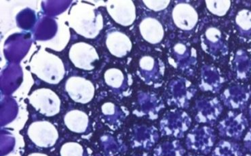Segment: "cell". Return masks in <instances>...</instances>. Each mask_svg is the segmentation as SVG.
<instances>
[{"mask_svg":"<svg viewBox=\"0 0 251 156\" xmlns=\"http://www.w3.org/2000/svg\"><path fill=\"white\" fill-rule=\"evenodd\" d=\"M69 24L77 34L93 39L103 28V18L93 5L79 1L71 8Z\"/></svg>","mask_w":251,"mask_h":156,"instance_id":"6da1fadb","label":"cell"},{"mask_svg":"<svg viewBox=\"0 0 251 156\" xmlns=\"http://www.w3.org/2000/svg\"><path fill=\"white\" fill-rule=\"evenodd\" d=\"M29 67L33 74L48 84H59L65 76V65L61 58L44 49L33 55Z\"/></svg>","mask_w":251,"mask_h":156,"instance_id":"7a4b0ae2","label":"cell"},{"mask_svg":"<svg viewBox=\"0 0 251 156\" xmlns=\"http://www.w3.org/2000/svg\"><path fill=\"white\" fill-rule=\"evenodd\" d=\"M196 93L197 88L192 81L183 76H176L170 81L166 88V102L169 106L178 109H188Z\"/></svg>","mask_w":251,"mask_h":156,"instance_id":"3957f363","label":"cell"},{"mask_svg":"<svg viewBox=\"0 0 251 156\" xmlns=\"http://www.w3.org/2000/svg\"><path fill=\"white\" fill-rule=\"evenodd\" d=\"M168 61L176 70L193 75L198 64L197 51L189 42L178 41L169 48Z\"/></svg>","mask_w":251,"mask_h":156,"instance_id":"277c9868","label":"cell"},{"mask_svg":"<svg viewBox=\"0 0 251 156\" xmlns=\"http://www.w3.org/2000/svg\"><path fill=\"white\" fill-rule=\"evenodd\" d=\"M192 122V118L186 111L181 109H171L160 120V132L162 136L182 139L190 129Z\"/></svg>","mask_w":251,"mask_h":156,"instance_id":"5b68a950","label":"cell"},{"mask_svg":"<svg viewBox=\"0 0 251 156\" xmlns=\"http://www.w3.org/2000/svg\"><path fill=\"white\" fill-rule=\"evenodd\" d=\"M216 140V132L213 128L196 125L187 133L185 146L188 150L207 155L212 152Z\"/></svg>","mask_w":251,"mask_h":156,"instance_id":"8992f818","label":"cell"},{"mask_svg":"<svg viewBox=\"0 0 251 156\" xmlns=\"http://www.w3.org/2000/svg\"><path fill=\"white\" fill-rule=\"evenodd\" d=\"M28 99L32 107L43 116H54L61 110V99L57 94L49 88H42L35 90Z\"/></svg>","mask_w":251,"mask_h":156,"instance_id":"52a82bcc","label":"cell"},{"mask_svg":"<svg viewBox=\"0 0 251 156\" xmlns=\"http://www.w3.org/2000/svg\"><path fill=\"white\" fill-rule=\"evenodd\" d=\"M193 109L197 123L213 125L222 115L224 107L217 97H207L197 99Z\"/></svg>","mask_w":251,"mask_h":156,"instance_id":"ba28073f","label":"cell"},{"mask_svg":"<svg viewBox=\"0 0 251 156\" xmlns=\"http://www.w3.org/2000/svg\"><path fill=\"white\" fill-rule=\"evenodd\" d=\"M27 134L35 145L42 148L54 146L59 139V132L55 126L47 120H40L30 125Z\"/></svg>","mask_w":251,"mask_h":156,"instance_id":"9c48e42d","label":"cell"},{"mask_svg":"<svg viewBox=\"0 0 251 156\" xmlns=\"http://www.w3.org/2000/svg\"><path fill=\"white\" fill-rule=\"evenodd\" d=\"M249 127V120L243 113L229 111L217 125L219 136L240 141Z\"/></svg>","mask_w":251,"mask_h":156,"instance_id":"30bf717a","label":"cell"},{"mask_svg":"<svg viewBox=\"0 0 251 156\" xmlns=\"http://www.w3.org/2000/svg\"><path fill=\"white\" fill-rule=\"evenodd\" d=\"M69 57L74 66L85 71L93 70L95 64L100 60L95 48L83 42H77L71 47Z\"/></svg>","mask_w":251,"mask_h":156,"instance_id":"8fae6325","label":"cell"},{"mask_svg":"<svg viewBox=\"0 0 251 156\" xmlns=\"http://www.w3.org/2000/svg\"><path fill=\"white\" fill-rule=\"evenodd\" d=\"M201 49L212 57L219 58L227 54L228 47L225 37L216 26L206 28L201 33Z\"/></svg>","mask_w":251,"mask_h":156,"instance_id":"7c38bea8","label":"cell"},{"mask_svg":"<svg viewBox=\"0 0 251 156\" xmlns=\"http://www.w3.org/2000/svg\"><path fill=\"white\" fill-rule=\"evenodd\" d=\"M109 16L116 24L128 26L134 24L137 17L136 7L131 0H109L106 2Z\"/></svg>","mask_w":251,"mask_h":156,"instance_id":"4fadbf2b","label":"cell"},{"mask_svg":"<svg viewBox=\"0 0 251 156\" xmlns=\"http://www.w3.org/2000/svg\"><path fill=\"white\" fill-rule=\"evenodd\" d=\"M65 90L74 102L81 104L91 102L95 93L93 83L79 76L69 78L65 83Z\"/></svg>","mask_w":251,"mask_h":156,"instance_id":"5bb4252c","label":"cell"},{"mask_svg":"<svg viewBox=\"0 0 251 156\" xmlns=\"http://www.w3.org/2000/svg\"><path fill=\"white\" fill-rule=\"evenodd\" d=\"M251 97V88L249 85L236 84L227 87L220 96L224 105L233 110H243Z\"/></svg>","mask_w":251,"mask_h":156,"instance_id":"9a60e30c","label":"cell"},{"mask_svg":"<svg viewBox=\"0 0 251 156\" xmlns=\"http://www.w3.org/2000/svg\"><path fill=\"white\" fill-rule=\"evenodd\" d=\"M172 18L176 27L183 31H190L196 27L199 16L196 9L190 3L180 1L173 9Z\"/></svg>","mask_w":251,"mask_h":156,"instance_id":"2e32d148","label":"cell"},{"mask_svg":"<svg viewBox=\"0 0 251 156\" xmlns=\"http://www.w3.org/2000/svg\"><path fill=\"white\" fill-rule=\"evenodd\" d=\"M225 78L220 70L213 65L204 64L201 69L199 88L202 92L219 93L225 83Z\"/></svg>","mask_w":251,"mask_h":156,"instance_id":"e0dca14e","label":"cell"},{"mask_svg":"<svg viewBox=\"0 0 251 156\" xmlns=\"http://www.w3.org/2000/svg\"><path fill=\"white\" fill-rule=\"evenodd\" d=\"M139 66L145 81L149 84H158L164 77L165 65L153 56H143L139 60Z\"/></svg>","mask_w":251,"mask_h":156,"instance_id":"ac0fdd59","label":"cell"},{"mask_svg":"<svg viewBox=\"0 0 251 156\" xmlns=\"http://www.w3.org/2000/svg\"><path fill=\"white\" fill-rule=\"evenodd\" d=\"M106 46L111 54L118 58L126 56L131 51V40L126 34L119 31L109 32L106 38Z\"/></svg>","mask_w":251,"mask_h":156,"instance_id":"d6986e66","label":"cell"},{"mask_svg":"<svg viewBox=\"0 0 251 156\" xmlns=\"http://www.w3.org/2000/svg\"><path fill=\"white\" fill-rule=\"evenodd\" d=\"M139 31L143 38L151 44L160 43L164 39V26L155 18L143 19L139 25Z\"/></svg>","mask_w":251,"mask_h":156,"instance_id":"ffe728a7","label":"cell"},{"mask_svg":"<svg viewBox=\"0 0 251 156\" xmlns=\"http://www.w3.org/2000/svg\"><path fill=\"white\" fill-rule=\"evenodd\" d=\"M233 71L237 79L247 80L251 76V56L244 49L235 53L232 61Z\"/></svg>","mask_w":251,"mask_h":156,"instance_id":"44dd1931","label":"cell"},{"mask_svg":"<svg viewBox=\"0 0 251 156\" xmlns=\"http://www.w3.org/2000/svg\"><path fill=\"white\" fill-rule=\"evenodd\" d=\"M65 125L69 130L75 133H84L88 129L89 118L84 111L74 109L64 117Z\"/></svg>","mask_w":251,"mask_h":156,"instance_id":"7402d4cb","label":"cell"},{"mask_svg":"<svg viewBox=\"0 0 251 156\" xmlns=\"http://www.w3.org/2000/svg\"><path fill=\"white\" fill-rule=\"evenodd\" d=\"M141 102L143 114L148 115L153 120L157 119L160 111L165 108L164 101L155 94H144L141 96Z\"/></svg>","mask_w":251,"mask_h":156,"instance_id":"603a6c76","label":"cell"},{"mask_svg":"<svg viewBox=\"0 0 251 156\" xmlns=\"http://www.w3.org/2000/svg\"><path fill=\"white\" fill-rule=\"evenodd\" d=\"M160 135L156 128L139 127L136 130L134 144L137 147L151 148L158 141Z\"/></svg>","mask_w":251,"mask_h":156,"instance_id":"cb8c5ba5","label":"cell"},{"mask_svg":"<svg viewBox=\"0 0 251 156\" xmlns=\"http://www.w3.org/2000/svg\"><path fill=\"white\" fill-rule=\"evenodd\" d=\"M235 26L240 38L245 42L251 41V10L242 9L235 17Z\"/></svg>","mask_w":251,"mask_h":156,"instance_id":"d4e9b609","label":"cell"},{"mask_svg":"<svg viewBox=\"0 0 251 156\" xmlns=\"http://www.w3.org/2000/svg\"><path fill=\"white\" fill-rule=\"evenodd\" d=\"M186 150L178 140L164 141L154 150L153 156H184Z\"/></svg>","mask_w":251,"mask_h":156,"instance_id":"484cf974","label":"cell"},{"mask_svg":"<svg viewBox=\"0 0 251 156\" xmlns=\"http://www.w3.org/2000/svg\"><path fill=\"white\" fill-rule=\"evenodd\" d=\"M243 154L239 144L222 140L212 151L211 156H243Z\"/></svg>","mask_w":251,"mask_h":156,"instance_id":"4316f807","label":"cell"},{"mask_svg":"<svg viewBox=\"0 0 251 156\" xmlns=\"http://www.w3.org/2000/svg\"><path fill=\"white\" fill-rule=\"evenodd\" d=\"M106 84L114 89H120L125 84L126 78L124 73L117 68H111L104 74Z\"/></svg>","mask_w":251,"mask_h":156,"instance_id":"83f0119b","label":"cell"},{"mask_svg":"<svg viewBox=\"0 0 251 156\" xmlns=\"http://www.w3.org/2000/svg\"><path fill=\"white\" fill-rule=\"evenodd\" d=\"M205 2L206 8L210 13L220 17L227 15L231 4V1L229 0H207Z\"/></svg>","mask_w":251,"mask_h":156,"instance_id":"f1b7e54d","label":"cell"},{"mask_svg":"<svg viewBox=\"0 0 251 156\" xmlns=\"http://www.w3.org/2000/svg\"><path fill=\"white\" fill-rule=\"evenodd\" d=\"M60 154L61 156H83L84 149L76 142H67L61 147Z\"/></svg>","mask_w":251,"mask_h":156,"instance_id":"f546056e","label":"cell"},{"mask_svg":"<svg viewBox=\"0 0 251 156\" xmlns=\"http://www.w3.org/2000/svg\"><path fill=\"white\" fill-rule=\"evenodd\" d=\"M145 6L150 10L154 12H160L165 10L169 6L171 1L165 0V1H152V0H144L143 1Z\"/></svg>","mask_w":251,"mask_h":156,"instance_id":"4dcf8cb0","label":"cell"},{"mask_svg":"<svg viewBox=\"0 0 251 156\" xmlns=\"http://www.w3.org/2000/svg\"><path fill=\"white\" fill-rule=\"evenodd\" d=\"M101 109L102 113L106 116H113V115L116 114V107L112 103H105L102 104Z\"/></svg>","mask_w":251,"mask_h":156,"instance_id":"1f68e13d","label":"cell"},{"mask_svg":"<svg viewBox=\"0 0 251 156\" xmlns=\"http://www.w3.org/2000/svg\"><path fill=\"white\" fill-rule=\"evenodd\" d=\"M243 141L245 150L251 152V127L245 134Z\"/></svg>","mask_w":251,"mask_h":156,"instance_id":"d6a6232c","label":"cell"},{"mask_svg":"<svg viewBox=\"0 0 251 156\" xmlns=\"http://www.w3.org/2000/svg\"><path fill=\"white\" fill-rule=\"evenodd\" d=\"M27 156H49L45 154L42 153H31L29 154Z\"/></svg>","mask_w":251,"mask_h":156,"instance_id":"836d02e7","label":"cell"},{"mask_svg":"<svg viewBox=\"0 0 251 156\" xmlns=\"http://www.w3.org/2000/svg\"><path fill=\"white\" fill-rule=\"evenodd\" d=\"M249 118H250V120L251 121V104L250 105H249Z\"/></svg>","mask_w":251,"mask_h":156,"instance_id":"e575fe53","label":"cell"},{"mask_svg":"<svg viewBox=\"0 0 251 156\" xmlns=\"http://www.w3.org/2000/svg\"><path fill=\"white\" fill-rule=\"evenodd\" d=\"M186 156H201V155H195V154H188V155H187Z\"/></svg>","mask_w":251,"mask_h":156,"instance_id":"d590c367","label":"cell"},{"mask_svg":"<svg viewBox=\"0 0 251 156\" xmlns=\"http://www.w3.org/2000/svg\"><path fill=\"white\" fill-rule=\"evenodd\" d=\"M245 156H251V155H249V154H247V155H246Z\"/></svg>","mask_w":251,"mask_h":156,"instance_id":"8d00e7d4","label":"cell"},{"mask_svg":"<svg viewBox=\"0 0 251 156\" xmlns=\"http://www.w3.org/2000/svg\"><path fill=\"white\" fill-rule=\"evenodd\" d=\"M149 156L144 155V156Z\"/></svg>","mask_w":251,"mask_h":156,"instance_id":"74e56055","label":"cell"}]
</instances>
